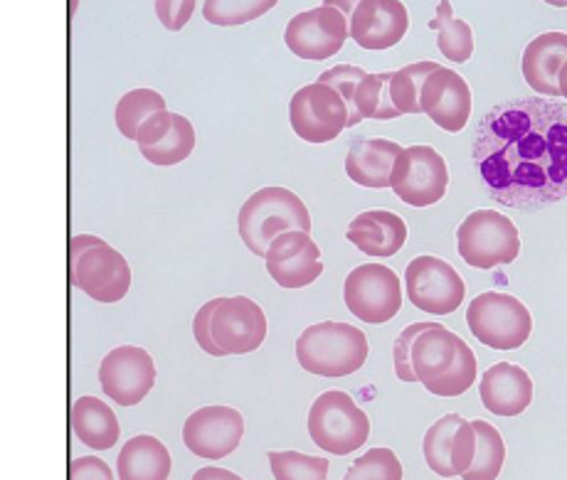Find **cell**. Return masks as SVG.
<instances>
[{
	"label": "cell",
	"mask_w": 567,
	"mask_h": 480,
	"mask_svg": "<svg viewBox=\"0 0 567 480\" xmlns=\"http://www.w3.org/2000/svg\"><path fill=\"white\" fill-rule=\"evenodd\" d=\"M474 163L491 200L536 212L567 198V106L548 96L496 104L474 138Z\"/></svg>",
	"instance_id": "obj_1"
},
{
	"label": "cell",
	"mask_w": 567,
	"mask_h": 480,
	"mask_svg": "<svg viewBox=\"0 0 567 480\" xmlns=\"http://www.w3.org/2000/svg\"><path fill=\"white\" fill-rule=\"evenodd\" d=\"M193 335L207 355H247L267 341V315L247 296L213 299L195 313Z\"/></svg>",
	"instance_id": "obj_2"
},
{
	"label": "cell",
	"mask_w": 567,
	"mask_h": 480,
	"mask_svg": "<svg viewBox=\"0 0 567 480\" xmlns=\"http://www.w3.org/2000/svg\"><path fill=\"white\" fill-rule=\"evenodd\" d=\"M370 353L368 337L348 323H316L299 335L297 359L307 373L326 379L355 375Z\"/></svg>",
	"instance_id": "obj_3"
},
{
	"label": "cell",
	"mask_w": 567,
	"mask_h": 480,
	"mask_svg": "<svg viewBox=\"0 0 567 480\" xmlns=\"http://www.w3.org/2000/svg\"><path fill=\"white\" fill-rule=\"evenodd\" d=\"M70 281L92 301L118 303L131 289V267L102 237L78 234L70 239Z\"/></svg>",
	"instance_id": "obj_4"
},
{
	"label": "cell",
	"mask_w": 567,
	"mask_h": 480,
	"mask_svg": "<svg viewBox=\"0 0 567 480\" xmlns=\"http://www.w3.org/2000/svg\"><path fill=\"white\" fill-rule=\"evenodd\" d=\"M237 229L249 252L265 259L271 239L289 229L311 232V215L299 195L287 188H261L249 198L237 217Z\"/></svg>",
	"instance_id": "obj_5"
},
{
	"label": "cell",
	"mask_w": 567,
	"mask_h": 480,
	"mask_svg": "<svg viewBox=\"0 0 567 480\" xmlns=\"http://www.w3.org/2000/svg\"><path fill=\"white\" fill-rule=\"evenodd\" d=\"M313 444L331 456H348L363 449L370 436L368 414L346 392H323L309 411Z\"/></svg>",
	"instance_id": "obj_6"
},
{
	"label": "cell",
	"mask_w": 567,
	"mask_h": 480,
	"mask_svg": "<svg viewBox=\"0 0 567 480\" xmlns=\"http://www.w3.org/2000/svg\"><path fill=\"white\" fill-rule=\"evenodd\" d=\"M456 252L474 269L514 264L520 254L516 225L496 210H476L456 229Z\"/></svg>",
	"instance_id": "obj_7"
},
{
	"label": "cell",
	"mask_w": 567,
	"mask_h": 480,
	"mask_svg": "<svg viewBox=\"0 0 567 480\" xmlns=\"http://www.w3.org/2000/svg\"><path fill=\"white\" fill-rule=\"evenodd\" d=\"M466 325L478 343L494 351H516L533 333L530 311L516 296L486 291L468 303Z\"/></svg>",
	"instance_id": "obj_8"
},
{
	"label": "cell",
	"mask_w": 567,
	"mask_h": 480,
	"mask_svg": "<svg viewBox=\"0 0 567 480\" xmlns=\"http://www.w3.org/2000/svg\"><path fill=\"white\" fill-rule=\"evenodd\" d=\"M343 301L358 321L380 325L402 309L400 276L385 264L355 267L343 283Z\"/></svg>",
	"instance_id": "obj_9"
},
{
	"label": "cell",
	"mask_w": 567,
	"mask_h": 480,
	"mask_svg": "<svg viewBox=\"0 0 567 480\" xmlns=\"http://www.w3.org/2000/svg\"><path fill=\"white\" fill-rule=\"evenodd\" d=\"M390 188L410 207H430L446 195L450 170L432 146L402 148L392 168Z\"/></svg>",
	"instance_id": "obj_10"
},
{
	"label": "cell",
	"mask_w": 567,
	"mask_h": 480,
	"mask_svg": "<svg viewBox=\"0 0 567 480\" xmlns=\"http://www.w3.org/2000/svg\"><path fill=\"white\" fill-rule=\"evenodd\" d=\"M405 289L414 309L430 315H450L460 311L466 296V283L460 271L450 261L430 254L410 261Z\"/></svg>",
	"instance_id": "obj_11"
},
{
	"label": "cell",
	"mask_w": 567,
	"mask_h": 480,
	"mask_svg": "<svg viewBox=\"0 0 567 480\" xmlns=\"http://www.w3.org/2000/svg\"><path fill=\"white\" fill-rule=\"evenodd\" d=\"M289 122L307 144H331L348 128V108L341 94L326 84H307L291 96Z\"/></svg>",
	"instance_id": "obj_12"
},
{
	"label": "cell",
	"mask_w": 567,
	"mask_h": 480,
	"mask_svg": "<svg viewBox=\"0 0 567 480\" xmlns=\"http://www.w3.org/2000/svg\"><path fill=\"white\" fill-rule=\"evenodd\" d=\"M348 35V18L331 6H319L293 15L284 30V42L289 52L301 60L323 62L341 52Z\"/></svg>",
	"instance_id": "obj_13"
},
{
	"label": "cell",
	"mask_w": 567,
	"mask_h": 480,
	"mask_svg": "<svg viewBox=\"0 0 567 480\" xmlns=\"http://www.w3.org/2000/svg\"><path fill=\"white\" fill-rule=\"evenodd\" d=\"M100 382L104 395L118 407H134L156 385L154 357L138 345H118L102 359Z\"/></svg>",
	"instance_id": "obj_14"
},
{
	"label": "cell",
	"mask_w": 567,
	"mask_h": 480,
	"mask_svg": "<svg viewBox=\"0 0 567 480\" xmlns=\"http://www.w3.org/2000/svg\"><path fill=\"white\" fill-rule=\"evenodd\" d=\"M245 419L233 407H203L183 424V444L188 451L207 461L227 458L243 444Z\"/></svg>",
	"instance_id": "obj_15"
},
{
	"label": "cell",
	"mask_w": 567,
	"mask_h": 480,
	"mask_svg": "<svg viewBox=\"0 0 567 480\" xmlns=\"http://www.w3.org/2000/svg\"><path fill=\"white\" fill-rule=\"evenodd\" d=\"M265 264L281 289H307L323 274L321 249L311 239V232L301 229H289L271 239Z\"/></svg>",
	"instance_id": "obj_16"
},
{
	"label": "cell",
	"mask_w": 567,
	"mask_h": 480,
	"mask_svg": "<svg viewBox=\"0 0 567 480\" xmlns=\"http://www.w3.org/2000/svg\"><path fill=\"white\" fill-rule=\"evenodd\" d=\"M420 106L422 114L432 118V124L450 134H460L472 118V90L460 72L440 64L422 84Z\"/></svg>",
	"instance_id": "obj_17"
},
{
	"label": "cell",
	"mask_w": 567,
	"mask_h": 480,
	"mask_svg": "<svg viewBox=\"0 0 567 480\" xmlns=\"http://www.w3.org/2000/svg\"><path fill=\"white\" fill-rule=\"evenodd\" d=\"M410 13L400 0H361L348 20V35L363 50H390L408 35Z\"/></svg>",
	"instance_id": "obj_18"
},
{
	"label": "cell",
	"mask_w": 567,
	"mask_h": 480,
	"mask_svg": "<svg viewBox=\"0 0 567 480\" xmlns=\"http://www.w3.org/2000/svg\"><path fill=\"white\" fill-rule=\"evenodd\" d=\"M478 397L496 417H518L533 401V379L526 369L514 363H496L484 373Z\"/></svg>",
	"instance_id": "obj_19"
},
{
	"label": "cell",
	"mask_w": 567,
	"mask_h": 480,
	"mask_svg": "<svg viewBox=\"0 0 567 480\" xmlns=\"http://www.w3.org/2000/svg\"><path fill=\"white\" fill-rule=\"evenodd\" d=\"M348 242L375 259L395 257L408 242V225L400 215L388 210H368L348 225Z\"/></svg>",
	"instance_id": "obj_20"
},
{
	"label": "cell",
	"mask_w": 567,
	"mask_h": 480,
	"mask_svg": "<svg viewBox=\"0 0 567 480\" xmlns=\"http://www.w3.org/2000/svg\"><path fill=\"white\" fill-rule=\"evenodd\" d=\"M567 62V35L565 32H543L523 50L520 70L530 90L538 96L558 100V72Z\"/></svg>",
	"instance_id": "obj_21"
},
{
	"label": "cell",
	"mask_w": 567,
	"mask_h": 480,
	"mask_svg": "<svg viewBox=\"0 0 567 480\" xmlns=\"http://www.w3.org/2000/svg\"><path fill=\"white\" fill-rule=\"evenodd\" d=\"M402 146L388 138H355L346 156V173L361 188L385 190Z\"/></svg>",
	"instance_id": "obj_22"
},
{
	"label": "cell",
	"mask_w": 567,
	"mask_h": 480,
	"mask_svg": "<svg viewBox=\"0 0 567 480\" xmlns=\"http://www.w3.org/2000/svg\"><path fill=\"white\" fill-rule=\"evenodd\" d=\"M460 343L462 337L454 335L452 331H446L442 323H434L432 328L422 331L417 337H414L412 351H410L414 379L422 382L424 387H430L440 377L450 373V367L456 359V353H460Z\"/></svg>",
	"instance_id": "obj_23"
},
{
	"label": "cell",
	"mask_w": 567,
	"mask_h": 480,
	"mask_svg": "<svg viewBox=\"0 0 567 480\" xmlns=\"http://www.w3.org/2000/svg\"><path fill=\"white\" fill-rule=\"evenodd\" d=\"M70 424L74 436L94 451L114 449L118 436H122L116 414L106 401L96 397H80L74 401L70 411Z\"/></svg>",
	"instance_id": "obj_24"
},
{
	"label": "cell",
	"mask_w": 567,
	"mask_h": 480,
	"mask_svg": "<svg viewBox=\"0 0 567 480\" xmlns=\"http://www.w3.org/2000/svg\"><path fill=\"white\" fill-rule=\"evenodd\" d=\"M171 466L166 446L148 434L128 439L116 458L118 480H168Z\"/></svg>",
	"instance_id": "obj_25"
},
{
	"label": "cell",
	"mask_w": 567,
	"mask_h": 480,
	"mask_svg": "<svg viewBox=\"0 0 567 480\" xmlns=\"http://www.w3.org/2000/svg\"><path fill=\"white\" fill-rule=\"evenodd\" d=\"M430 28L437 30V48L450 62L464 64L474 54V32L466 20H456L450 0H440L437 15L430 20Z\"/></svg>",
	"instance_id": "obj_26"
},
{
	"label": "cell",
	"mask_w": 567,
	"mask_h": 480,
	"mask_svg": "<svg viewBox=\"0 0 567 480\" xmlns=\"http://www.w3.org/2000/svg\"><path fill=\"white\" fill-rule=\"evenodd\" d=\"M474 434H476V451L474 461L468 466V471L462 476L464 480H496L504 471L506 461V444L501 439L498 429L494 424L484 419H476Z\"/></svg>",
	"instance_id": "obj_27"
},
{
	"label": "cell",
	"mask_w": 567,
	"mask_h": 480,
	"mask_svg": "<svg viewBox=\"0 0 567 480\" xmlns=\"http://www.w3.org/2000/svg\"><path fill=\"white\" fill-rule=\"evenodd\" d=\"M193 148H195V128H193V124L185 116L173 114L166 134H163L154 146H146V148H138V150H141V156H144L151 163V166L168 168V166H178V163L188 158Z\"/></svg>",
	"instance_id": "obj_28"
},
{
	"label": "cell",
	"mask_w": 567,
	"mask_h": 480,
	"mask_svg": "<svg viewBox=\"0 0 567 480\" xmlns=\"http://www.w3.org/2000/svg\"><path fill=\"white\" fill-rule=\"evenodd\" d=\"M166 108V100L154 90H131L116 104V128L124 138L134 140L138 128L144 126L151 116Z\"/></svg>",
	"instance_id": "obj_29"
},
{
	"label": "cell",
	"mask_w": 567,
	"mask_h": 480,
	"mask_svg": "<svg viewBox=\"0 0 567 480\" xmlns=\"http://www.w3.org/2000/svg\"><path fill=\"white\" fill-rule=\"evenodd\" d=\"M462 419L464 417H460V414H446V417L434 421L427 429V434H424V441H422L424 461H427L432 473H437L442 478H454L452 441H454L456 427H460Z\"/></svg>",
	"instance_id": "obj_30"
},
{
	"label": "cell",
	"mask_w": 567,
	"mask_h": 480,
	"mask_svg": "<svg viewBox=\"0 0 567 480\" xmlns=\"http://www.w3.org/2000/svg\"><path fill=\"white\" fill-rule=\"evenodd\" d=\"M390 80L392 72L365 74L355 90V112L361 118H373V122H392L400 112L392 106L390 100Z\"/></svg>",
	"instance_id": "obj_31"
},
{
	"label": "cell",
	"mask_w": 567,
	"mask_h": 480,
	"mask_svg": "<svg viewBox=\"0 0 567 480\" xmlns=\"http://www.w3.org/2000/svg\"><path fill=\"white\" fill-rule=\"evenodd\" d=\"M437 67H440L437 62H414V64H408V67L392 72L390 100H392V106L400 112V116L422 114V106H420L422 84Z\"/></svg>",
	"instance_id": "obj_32"
},
{
	"label": "cell",
	"mask_w": 567,
	"mask_h": 480,
	"mask_svg": "<svg viewBox=\"0 0 567 480\" xmlns=\"http://www.w3.org/2000/svg\"><path fill=\"white\" fill-rule=\"evenodd\" d=\"M279 0H205L203 18L217 28H237L267 15Z\"/></svg>",
	"instance_id": "obj_33"
},
{
	"label": "cell",
	"mask_w": 567,
	"mask_h": 480,
	"mask_svg": "<svg viewBox=\"0 0 567 480\" xmlns=\"http://www.w3.org/2000/svg\"><path fill=\"white\" fill-rule=\"evenodd\" d=\"M267 458L277 480H326L331 468L329 458L299 451H269Z\"/></svg>",
	"instance_id": "obj_34"
},
{
	"label": "cell",
	"mask_w": 567,
	"mask_h": 480,
	"mask_svg": "<svg viewBox=\"0 0 567 480\" xmlns=\"http://www.w3.org/2000/svg\"><path fill=\"white\" fill-rule=\"evenodd\" d=\"M476 375H478L476 355H474L472 347H468L462 341L460 353H456V359H454V365L450 367V373L440 377L437 382H434V385H430L427 392H432V395H437V397H444V399L460 397V395H464V392L474 387Z\"/></svg>",
	"instance_id": "obj_35"
},
{
	"label": "cell",
	"mask_w": 567,
	"mask_h": 480,
	"mask_svg": "<svg viewBox=\"0 0 567 480\" xmlns=\"http://www.w3.org/2000/svg\"><path fill=\"white\" fill-rule=\"evenodd\" d=\"M402 463L390 449H370L355 458L343 480H402Z\"/></svg>",
	"instance_id": "obj_36"
},
{
	"label": "cell",
	"mask_w": 567,
	"mask_h": 480,
	"mask_svg": "<svg viewBox=\"0 0 567 480\" xmlns=\"http://www.w3.org/2000/svg\"><path fill=\"white\" fill-rule=\"evenodd\" d=\"M363 76H365V70L355 67V64H336L333 70L323 72L319 76V84L331 86V90L341 94V100L346 102L348 128H353L363 122V118L355 112V90H358V84H361Z\"/></svg>",
	"instance_id": "obj_37"
},
{
	"label": "cell",
	"mask_w": 567,
	"mask_h": 480,
	"mask_svg": "<svg viewBox=\"0 0 567 480\" xmlns=\"http://www.w3.org/2000/svg\"><path fill=\"white\" fill-rule=\"evenodd\" d=\"M432 325H434V321L412 323V325H408V328L398 335L395 347H392V363H395V375H398V379H402V382H417V379H414V373H412L410 351H412L414 337H417L422 331L432 328Z\"/></svg>",
	"instance_id": "obj_38"
},
{
	"label": "cell",
	"mask_w": 567,
	"mask_h": 480,
	"mask_svg": "<svg viewBox=\"0 0 567 480\" xmlns=\"http://www.w3.org/2000/svg\"><path fill=\"white\" fill-rule=\"evenodd\" d=\"M474 451H476L474 424L462 419L460 427H456L454 441H452V471H454V478L464 476L468 471V466H472V461H474Z\"/></svg>",
	"instance_id": "obj_39"
},
{
	"label": "cell",
	"mask_w": 567,
	"mask_h": 480,
	"mask_svg": "<svg viewBox=\"0 0 567 480\" xmlns=\"http://www.w3.org/2000/svg\"><path fill=\"white\" fill-rule=\"evenodd\" d=\"M198 0H156V15L161 25L171 32H181L190 23Z\"/></svg>",
	"instance_id": "obj_40"
},
{
	"label": "cell",
	"mask_w": 567,
	"mask_h": 480,
	"mask_svg": "<svg viewBox=\"0 0 567 480\" xmlns=\"http://www.w3.org/2000/svg\"><path fill=\"white\" fill-rule=\"evenodd\" d=\"M70 480H114V473L102 458L80 456L70 463Z\"/></svg>",
	"instance_id": "obj_41"
},
{
	"label": "cell",
	"mask_w": 567,
	"mask_h": 480,
	"mask_svg": "<svg viewBox=\"0 0 567 480\" xmlns=\"http://www.w3.org/2000/svg\"><path fill=\"white\" fill-rule=\"evenodd\" d=\"M193 480H245V478H239L233 471H225V468L207 466V468H200V471H195Z\"/></svg>",
	"instance_id": "obj_42"
},
{
	"label": "cell",
	"mask_w": 567,
	"mask_h": 480,
	"mask_svg": "<svg viewBox=\"0 0 567 480\" xmlns=\"http://www.w3.org/2000/svg\"><path fill=\"white\" fill-rule=\"evenodd\" d=\"M361 3V0H323V6H331V8H336V10H341V13L351 20V15H353V10H355V6Z\"/></svg>",
	"instance_id": "obj_43"
},
{
	"label": "cell",
	"mask_w": 567,
	"mask_h": 480,
	"mask_svg": "<svg viewBox=\"0 0 567 480\" xmlns=\"http://www.w3.org/2000/svg\"><path fill=\"white\" fill-rule=\"evenodd\" d=\"M558 86H560V96L567 102V62L560 67L558 72Z\"/></svg>",
	"instance_id": "obj_44"
},
{
	"label": "cell",
	"mask_w": 567,
	"mask_h": 480,
	"mask_svg": "<svg viewBox=\"0 0 567 480\" xmlns=\"http://www.w3.org/2000/svg\"><path fill=\"white\" fill-rule=\"evenodd\" d=\"M543 3H548L553 8H567V0H543Z\"/></svg>",
	"instance_id": "obj_45"
}]
</instances>
